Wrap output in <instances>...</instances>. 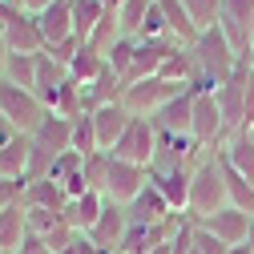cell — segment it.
Returning a JSON list of instances; mask_svg holds the SVG:
<instances>
[{"mask_svg":"<svg viewBox=\"0 0 254 254\" xmlns=\"http://www.w3.org/2000/svg\"><path fill=\"white\" fill-rule=\"evenodd\" d=\"M190 57H194V69H198V81L190 89H218V85H226L230 73L238 69V61H242L218 24L198 33V41L190 45Z\"/></svg>","mask_w":254,"mask_h":254,"instance_id":"6da1fadb","label":"cell"},{"mask_svg":"<svg viewBox=\"0 0 254 254\" xmlns=\"http://www.w3.org/2000/svg\"><path fill=\"white\" fill-rule=\"evenodd\" d=\"M214 93H218L222 121H226V137L238 129H250L254 125V69H250V61H238L230 81L218 85Z\"/></svg>","mask_w":254,"mask_h":254,"instance_id":"7a4b0ae2","label":"cell"},{"mask_svg":"<svg viewBox=\"0 0 254 254\" xmlns=\"http://www.w3.org/2000/svg\"><path fill=\"white\" fill-rule=\"evenodd\" d=\"M222 206H230V198H226V178H222V157H218V149H214V153H206L202 162L194 166L186 218H190V222H202V218L218 214Z\"/></svg>","mask_w":254,"mask_h":254,"instance_id":"3957f363","label":"cell"},{"mask_svg":"<svg viewBox=\"0 0 254 254\" xmlns=\"http://www.w3.org/2000/svg\"><path fill=\"white\" fill-rule=\"evenodd\" d=\"M190 137H194L202 149H210V153L226 141V121H222L214 89H194V105H190Z\"/></svg>","mask_w":254,"mask_h":254,"instance_id":"277c9868","label":"cell"},{"mask_svg":"<svg viewBox=\"0 0 254 254\" xmlns=\"http://www.w3.org/2000/svg\"><path fill=\"white\" fill-rule=\"evenodd\" d=\"M0 117H8L16 133H37V125L49 117V109H45V101L37 97L33 89L0 81Z\"/></svg>","mask_w":254,"mask_h":254,"instance_id":"5b68a950","label":"cell"},{"mask_svg":"<svg viewBox=\"0 0 254 254\" xmlns=\"http://www.w3.org/2000/svg\"><path fill=\"white\" fill-rule=\"evenodd\" d=\"M190 85L182 81H166V77H145V81H133V85H125L121 93V105L129 109L133 117H153L157 109H162L166 101H174L178 93H186Z\"/></svg>","mask_w":254,"mask_h":254,"instance_id":"8992f818","label":"cell"},{"mask_svg":"<svg viewBox=\"0 0 254 254\" xmlns=\"http://www.w3.org/2000/svg\"><path fill=\"white\" fill-rule=\"evenodd\" d=\"M153 149H157V129L149 125V117H129V125L121 129V137L113 141V157L121 162H133V166H145L153 162Z\"/></svg>","mask_w":254,"mask_h":254,"instance_id":"52a82bcc","label":"cell"},{"mask_svg":"<svg viewBox=\"0 0 254 254\" xmlns=\"http://www.w3.org/2000/svg\"><path fill=\"white\" fill-rule=\"evenodd\" d=\"M149 186V170L133 166V162H121V157L109 153V178H105V198L117 206H129L141 190Z\"/></svg>","mask_w":254,"mask_h":254,"instance_id":"ba28073f","label":"cell"},{"mask_svg":"<svg viewBox=\"0 0 254 254\" xmlns=\"http://www.w3.org/2000/svg\"><path fill=\"white\" fill-rule=\"evenodd\" d=\"M4 41L12 53H45V33H41V20L37 12H28V8H16L4 24Z\"/></svg>","mask_w":254,"mask_h":254,"instance_id":"9c48e42d","label":"cell"},{"mask_svg":"<svg viewBox=\"0 0 254 254\" xmlns=\"http://www.w3.org/2000/svg\"><path fill=\"white\" fill-rule=\"evenodd\" d=\"M125 214H129V222H141V226H170V222L186 218V214H174L170 210V202L162 198V190H157L153 182L141 190L129 206H125Z\"/></svg>","mask_w":254,"mask_h":254,"instance_id":"30bf717a","label":"cell"},{"mask_svg":"<svg viewBox=\"0 0 254 254\" xmlns=\"http://www.w3.org/2000/svg\"><path fill=\"white\" fill-rule=\"evenodd\" d=\"M149 182L162 190L174 214L190 210V182H194V166H170V170H149Z\"/></svg>","mask_w":254,"mask_h":254,"instance_id":"8fae6325","label":"cell"},{"mask_svg":"<svg viewBox=\"0 0 254 254\" xmlns=\"http://www.w3.org/2000/svg\"><path fill=\"white\" fill-rule=\"evenodd\" d=\"M250 222H254V214H246V210H238V206H222L218 214L202 218L198 226H202V230H210L218 242H226V246H238V242H246V230H250Z\"/></svg>","mask_w":254,"mask_h":254,"instance_id":"7c38bea8","label":"cell"},{"mask_svg":"<svg viewBox=\"0 0 254 254\" xmlns=\"http://www.w3.org/2000/svg\"><path fill=\"white\" fill-rule=\"evenodd\" d=\"M125 230H129V214H125V206H117V202H105V210H101V218H97V222H93L89 238L97 242L105 254H117V250H121V238H125Z\"/></svg>","mask_w":254,"mask_h":254,"instance_id":"4fadbf2b","label":"cell"},{"mask_svg":"<svg viewBox=\"0 0 254 254\" xmlns=\"http://www.w3.org/2000/svg\"><path fill=\"white\" fill-rule=\"evenodd\" d=\"M105 194H101V190H85V194H77V198H69V206H65V214H61V218H65L69 222V226L73 230H81V234H89L93 230V222H97L101 218V210H105Z\"/></svg>","mask_w":254,"mask_h":254,"instance_id":"5bb4252c","label":"cell"},{"mask_svg":"<svg viewBox=\"0 0 254 254\" xmlns=\"http://www.w3.org/2000/svg\"><path fill=\"white\" fill-rule=\"evenodd\" d=\"M190 105H194V89H186V93H178L174 101H166L149 117V125L157 133H190Z\"/></svg>","mask_w":254,"mask_h":254,"instance_id":"9a60e30c","label":"cell"},{"mask_svg":"<svg viewBox=\"0 0 254 254\" xmlns=\"http://www.w3.org/2000/svg\"><path fill=\"white\" fill-rule=\"evenodd\" d=\"M129 109H125L121 101H113V105H101V109H93V129H97V149H113V141L121 137V129L129 125Z\"/></svg>","mask_w":254,"mask_h":254,"instance_id":"2e32d148","label":"cell"},{"mask_svg":"<svg viewBox=\"0 0 254 254\" xmlns=\"http://www.w3.org/2000/svg\"><path fill=\"white\" fill-rule=\"evenodd\" d=\"M69 81V69L61 65V61H53L49 53L37 57V97L45 101V109H57V97H61V85Z\"/></svg>","mask_w":254,"mask_h":254,"instance_id":"e0dca14e","label":"cell"},{"mask_svg":"<svg viewBox=\"0 0 254 254\" xmlns=\"http://www.w3.org/2000/svg\"><path fill=\"white\" fill-rule=\"evenodd\" d=\"M178 222H170V226H141V222H129V230H125V238H121V254H149V250H157L162 242H170V234L178 230Z\"/></svg>","mask_w":254,"mask_h":254,"instance_id":"ac0fdd59","label":"cell"},{"mask_svg":"<svg viewBox=\"0 0 254 254\" xmlns=\"http://www.w3.org/2000/svg\"><path fill=\"white\" fill-rule=\"evenodd\" d=\"M218 153H222V162H226L230 170H238L242 178H250V182H254V137H250V129L230 133L226 141L218 145Z\"/></svg>","mask_w":254,"mask_h":254,"instance_id":"d6986e66","label":"cell"},{"mask_svg":"<svg viewBox=\"0 0 254 254\" xmlns=\"http://www.w3.org/2000/svg\"><path fill=\"white\" fill-rule=\"evenodd\" d=\"M20 206H45V210L65 214L69 194H65V186H61V182H53V178H37V182H24V198H20Z\"/></svg>","mask_w":254,"mask_h":254,"instance_id":"ffe728a7","label":"cell"},{"mask_svg":"<svg viewBox=\"0 0 254 254\" xmlns=\"http://www.w3.org/2000/svg\"><path fill=\"white\" fill-rule=\"evenodd\" d=\"M37 20H41L45 45H57V41L73 37V12H69V0H53L45 12H37Z\"/></svg>","mask_w":254,"mask_h":254,"instance_id":"44dd1931","label":"cell"},{"mask_svg":"<svg viewBox=\"0 0 254 254\" xmlns=\"http://www.w3.org/2000/svg\"><path fill=\"white\" fill-rule=\"evenodd\" d=\"M162 4V16H166V28H170V37L178 41V45H194L198 41V24L190 20V12H186V4L182 0H157Z\"/></svg>","mask_w":254,"mask_h":254,"instance_id":"7402d4cb","label":"cell"},{"mask_svg":"<svg viewBox=\"0 0 254 254\" xmlns=\"http://www.w3.org/2000/svg\"><path fill=\"white\" fill-rule=\"evenodd\" d=\"M0 178L28 182V133H16L4 149H0Z\"/></svg>","mask_w":254,"mask_h":254,"instance_id":"603a6c76","label":"cell"},{"mask_svg":"<svg viewBox=\"0 0 254 254\" xmlns=\"http://www.w3.org/2000/svg\"><path fill=\"white\" fill-rule=\"evenodd\" d=\"M69 12H73V37L81 41V45H89V37H93V28L101 24V16L109 12L101 0H69Z\"/></svg>","mask_w":254,"mask_h":254,"instance_id":"cb8c5ba5","label":"cell"},{"mask_svg":"<svg viewBox=\"0 0 254 254\" xmlns=\"http://www.w3.org/2000/svg\"><path fill=\"white\" fill-rule=\"evenodd\" d=\"M28 234V218H24V206H8L0 210V250L4 254H16L20 242Z\"/></svg>","mask_w":254,"mask_h":254,"instance_id":"d4e9b609","label":"cell"},{"mask_svg":"<svg viewBox=\"0 0 254 254\" xmlns=\"http://www.w3.org/2000/svg\"><path fill=\"white\" fill-rule=\"evenodd\" d=\"M105 65H109V61H105L97 49L81 45V49H77V57L69 61V77H73L77 85H93V81H97V77L105 73Z\"/></svg>","mask_w":254,"mask_h":254,"instance_id":"484cf974","label":"cell"},{"mask_svg":"<svg viewBox=\"0 0 254 254\" xmlns=\"http://www.w3.org/2000/svg\"><path fill=\"white\" fill-rule=\"evenodd\" d=\"M37 57L41 53H8V65L0 81H12L20 89H37Z\"/></svg>","mask_w":254,"mask_h":254,"instance_id":"4316f807","label":"cell"},{"mask_svg":"<svg viewBox=\"0 0 254 254\" xmlns=\"http://www.w3.org/2000/svg\"><path fill=\"white\" fill-rule=\"evenodd\" d=\"M121 41V24H117V12L109 8L105 16H101V24L93 28V37H89V49H97L101 57H109V49Z\"/></svg>","mask_w":254,"mask_h":254,"instance_id":"83f0119b","label":"cell"},{"mask_svg":"<svg viewBox=\"0 0 254 254\" xmlns=\"http://www.w3.org/2000/svg\"><path fill=\"white\" fill-rule=\"evenodd\" d=\"M149 4H153V0H125L121 8H113L117 12V24H121V37H137V28H141Z\"/></svg>","mask_w":254,"mask_h":254,"instance_id":"f1b7e54d","label":"cell"},{"mask_svg":"<svg viewBox=\"0 0 254 254\" xmlns=\"http://www.w3.org/2000/svg\"><path fill=\"white\" fill-rule=\"evenodd\" d=\"M73 149H77L81 157L101 153V149H97V129H93V113H81V117H73Z\"/></svg>","mask_w":254,"mask_h":254,"instance_id":"f546056e","label":"cell"},{"mask_svg":"<svg viewBox=\"0 0 254 254\" xmlns=\"http://www.w3.org/2000/svg\"><path fill=\"white\" fill-rule=\"evenodd\" d=\"M133 53H137V41H133V37H121V41L109 49V57H105V61H109V69H113L121 81H125V73L133 69Z\"/></svg>","mask_w":254,"mask_h":254,"instance_id":"4dcf8cb0","label":"cell"},{"mask_svg":"<svg viewBox=\"0 0 254 254\" xmlns=\"http://www.w3.org/2000/svg\"><path fill=\"white\" fill-rule=\"evenodd\" d=\"M81 170H85V157H81L77 149H69V153H61L57 162H53L49 178H53V182H61V186H69L73 178H81Z\"/></svg>","mask_w":254,"mask_h":254,"instance_id":"1f68e13d","label":"cell"},{"mask_svg":"<svg viewBox=\"0 0 254 254\" xmlns=\"http://www.w3.org/2000/svg\"><path fill=\"white\" fill-rule=\"evenodd\" d=\"M105 178H109V153L101 149V153L85 157V186H89V190H101V194H105Z\"/></svg>","mask_w":254,"mask_h":254,"instance_id":"d6a6232c","label":"cell"},{"mask_svg":"<svg viewBox=\"0 0 254 254\" xmlns=\"http://www.w3.org/2000/svg\"><path fill=\"white\" fill-rule=\"evenodd\" d=\"M24 218H28V234H41V238L61 222V214L57 210H45V206H24Z\"/></svg>","mask_w":254,"mask_h":254,"instance_id":"836d02e7","label":"cell"},{"mask_svg":"<svg viewBox=\"0 0 254 254\" xmlns=\"http://www.w3.org/2000/svg\"><path fill=\"white\" fill-rule=\"evenodd\" d=\"M77 49H81V41H77V37H65V41H57V45H45V53H49L53 61H61L65 69H69V61L77 57Z\"/></svg>","mask_w":254,"mask_h":254,"instance_id":"e575fe53","label":"cell"},{"mask_svg":"<svg viewBox=\"0 0 254 254\" xmlns=\"http://www.w3.org/2000/svg\"><path fill=\"white\" fill-rule=\"evenodd\" d=\"M194 246H198V254H226V250H230L226 242H218L210 230H202L198 222H194Z\"/></svg>","mask_w":254,"mask_h":254,"instance_id":"d590c367","label":"cell"},{"mask_svg":"<svg viewBox=\"0 0 254 254\" xmlns=\"http://www.w3.org/2000/svg\"><path fill=\"white\" fill-rule=\"evenodd\" d=\"M20 198H24V182L0 178V210H8V206H20Z\"/></svg>","mask_w":254,"mask_h":254,"instance_id":"8d00e7d4","label":"cell"},{"mask_svg":"<svg viewBox=\"0 0 254 254\" xmlns=\"http://www.w3.org/2000/svg\"><path fill=\"white\" fill-rule=\"evenodd\" d=\"M16 254H53V246H49L41 234H24V242H20Z\"/></svg>","mask_w":254,"mask_h":254,"instance_id":"74e56055","label":"cell"},{"mask_svg":"<svg viewBox=\"0 0 254 254\" xmlns=\"http://www.w3.org/2000/svg\"><path fill=\"white\" fill-rule=\"evenodd\" d=\"M12 137H16V129H12V121H8V117H0V149H4V145H8Z\"/></svg>","mask_w":254,"mask_h":254,"instance_id":"f35d334b","label":"cell"},{"mask_svg":"<svg viewBox=\"0 0 254 254\" xmlns=\"http://www.w3.org/2000/svg\"><path fill=\"white\" fill-rule=\"evenodd\" d=\"M8 41H4V28H0V77H4V65H8Z\"/></svg>","mask_w":254,"mask_h":254,"instance_id":"ab89813d","label":"cell"},{"mask_svg":"<svg viewBox=\"0 0 254 254\" xmlns=\"http://www.w3.org/2000/svg\"><path fill=\"white\" fill-rule=\"evenodd\" d=\"M16 8H20V4H16V0H0V24H4V20H8V16L16 12Z\"/></svg>","mask_w":254,"mask_h":254,"instance_id":"60d3db41","label":"cell"},{"mask_svg":"<svg viewBox=\"0 0 254 254\" xmlns=\"http://www.w3.org/2000/svg\"><path fill=\"white\" fill-rule=\"evenodd\" d=\"M20 4H24V8H28V12H45V8H49V4H53V0H20Z\"/></svg>","mask_w":254,"mask_h":254,"instance_id":"b9f144b4","label":"cell"},{"mask_svg":"<svg viewBox=\"0 0 254 254\" xmlns=\"http://www.w3.org/2000/svg\"><path fill=\"white\" fill-rule=\"evenodd\" d=\"M226 254H254V250H250V246H246V242H238V246H230V250H226Z\"/></svg>","mask_w":254,"mask_h":254,"instance_id":"7bdbcfd3","label":"cell"},{"mask_svg":"<svg viewBox=\"0 0 254 254\" xmlns=\"http://www.w3.org/2000/svg\"><path fill=\"white\" fill-rule=\"evenodd\" d=\"M170 238H174V234H170ZM149 254H174V246H170V242H162V246H157V250H149Z\"/></svg>","mask_w":254,"mask_h":254,"instance_id":"ee69618b","label":"cell"},{"mask_svg":"<svg viewBox=\"0 0 254 254\" xmlns=\"http://www.w3.org/2000/svg\"><path fill=\"white\" fill-rule=\"evenodd\" d=\"M246 246L254 250V222H250V230H246Z\"/></svg>","mask_w":254,"mask_h":254,"instance_id":"f6af8a7d","label":"cell"},{"mask_svg":"<svg viewBox=\"0 0 254 254\" xmlns=\"http://www.w3.org/2000/svg\"><path fill=\"white\" fill-rule=\"evenodd\" d=\"M101 4H105V8H121V4H125V0H101Z\"/></svg>","mask_w":254,"mask_h":254,"instance_id":"bcb514c9","label":"cell"},{"mask_svg":"<svg viewBox=\"0 0 254 254\" xmlns=\"http://www.w3.org/2000/svg\"><path fill=\"white\" fill-rule=\"evenodd\" d=\"M246 61H250V69H254V45H250V57H246Z\"/></svg>","mask_w":254,"mask_h":254,"instance_id":"7dc6e473","label":"cell"},{"mask_svg":"<svg viewBox=\"0 0 254 254\" xmlns=\"http://www.w3.org/2000/svg\"><path fill=\"white\" fill-rule=\"evenodd\" d=\"M250 137H254V125H250Z\"/></svg>","mask_w":254,"mask_h":254,"instance_id":"c3c4849f","label":"cell"},{"mask_svg":"<svg viewBox=\"0 0 254 254\" xmlns=\"http://www.w3.org/2000/svg\"><path fill=\"white\" fill-rule=\"evenodd\" d=\"M0 254H4V250H0Z\"/></svg>","mask_w":254,"mask_h":254,"instance_id":"681fc988","label":"cell"},{"mask_svg":"<svg viewBox=\"0 0 254 254\" xmlns=\"http://www.w3.org/2000/svg\"><path fill=\"white\" fill-rule=\"evenodd\" d=\"M117 254H121V250H117Z\"/></svg>","mask_w":254,"mask_h":254,"instance_id":"f907efd6","label":"cell"}]
</instances>
